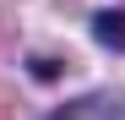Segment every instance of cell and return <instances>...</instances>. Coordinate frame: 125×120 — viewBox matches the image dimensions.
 Returning a JSON list of instances; mask_svg holds the SVG:
<instances>
[{"mask_svg": "<svg viewBox=\"0 0 125 120\" xmlns=\"http://www.w3.org/2000/svg\"><path fill=\"white\" fill-rule=\"evenodd\" d=\"M93 38L103 49H114V55H125V11L120 6H109V11H98L93 16Z\"/></svg>", "mask_w": 125, "mask_h": 120, "instance_id": "cell-2", "label": "cell"}, {"mask_svg": "<svg viewBox=\"0 0 125 120\" xmlns=\"http://www.w3.org/2000/svg\"><path fill=\"white\" fill-rule=\"evenodd\" d=\"M44 120H125V93L120 87H98V93H82L71 104L49 109Z\"/></svg>", "mask_w": 125, "mask_h": 120, "instance_id": "cell-1", "label": "cell"}, {"mask_svg": "<svg viewBox=\"0 0 125 120\" xmlns=\"http://www.w3.org/2000/svg\"><path fill=\"white\" fill-rule=\"evenodd\" d=\"M27 71H33V76H44V82H49V76H60V60H49V55L38 60V55H33V60H27Z\"/></svg>", "mask_w": 125, "mask_h": 120, "instance_id": "cell-3", "label": "cell"}]
</instances>
